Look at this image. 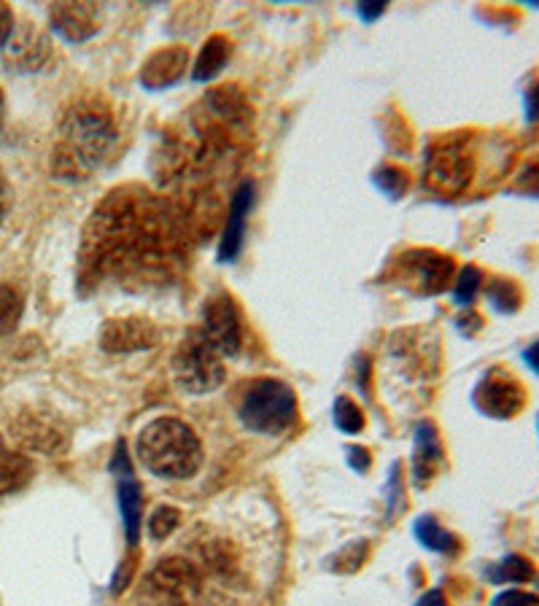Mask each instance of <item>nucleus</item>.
<instances>
[{
    "label": "nucleus",
    "instance_id": "nucleus-22",
    "mask_svg": "<svg viewBox=\"0 0 539 606\" xmlns=\"http://www.w3.org/2000/svg\"><path fill=\"white\" fill-rule=\"evenodd\" d=\"M22 310H25V299L19 289H14L11 283H3L0 286V334H11L17 329Z\"/></svg>",
    "mask_w": 539,
    "mask_h": 606
},
{
    "label": "nucleus",
    "instance_id": "nucleus-18",
    "mask_svg": "<svg viewBox=\"0 0 539 606\" xmlns=\"http://www.w3.org/2000/svg\"><path fill=\"white\" fill-rule=\"evenodd\" d=\"M119 510H122L124 531L127 542L135 545L141 536V515H143V493L138 480L130 472V466H124V475H119Z\"/></svg>",
    "mask_w": 539,
    "mask_h": 606
},
{
    "label": "nucleus",
    "instance_id": "nucleus-26",
    "mask_svg": "<svg viewBox=\"0 0 539 606\" xmlns=\"http://www.w3.org/2000/svg\"><path fill=\"white\" fill-rule=\"evenodd\" d=\"M534 577V569H531L529 561H523L518 555L507 558V561L499 563V569L494 571L496 582H526Z\"/></svg>",
    "mask_w": 539,
    "mask_h": 606
},
{
    "label": "nucleus",
    "instance_id": "nucleus-9",
    "mask_svg": "<svg viewBox=\"0 0 539 606\" xmlns=\"http://www.w3.org/2000/svg\"><path fill=\"white\" fill-rule=\"evenodd\" d=\"M203 334L208 343L221 353V356H235L243 343V332H240L238 310L232 305L230 297H213L205 302L203 310Z\"/></svg>",
    "mask_w": 539,
    "mask_h": 606
},
{
    "label": "nucleus",
    "instance_id": "nucleus-30",
    "mask_svg": "<svg viewBox=\"0 0 539 606\" xmlns=\"http://www.w3.org/2000/svg\"><path fill=\"white\" fill-rule=\"evenodd\" d=\"M11 205H14V192H11L9 178L3 176V170H0V227H3V221L9 219Z\"/></svg>",
    "mask_w": 539,
    "mask_h": 606
},
{
    "label": "nucleus",
    "instance_id": "nucleus-4",
    "mask_svg": "<svg viewBox=\"0 0 539 606\" xmlns=\"http://www.w3.org/2000/svg\"><path fill=\"white\" fill-rule=\"evenodd\" d=\"M238 415L248 431L281 434L297 418V396L281 380L259 378L240 396Z\"/></svg>",
    "mask_w": 539,
    "mask_h": 606
},
{
    "label": "nucleus",
    "instance_id": "nucleus-35",
    "mask_svg": "<svg viewBox=\"0 0 539 606\" xmlns=\"http://www.w3.org/2000/svg\"><path fill=\"white\" fill-rule=\"evenodd\" d=\"M418 606H448V604H445V598H442L440 590H429V593L418 601Z\"/></svg>",
    "mask_w": 539,
    "mask_h": 606
},
{
    "label": "nucleus",
    "instance_id": "nucleus-38",
    "mask_svg": "<svg viewBox=\"0 0 539 606\" xmlns=\"http://www.w3.org/2000/svg\"><path fill=\"white\" fill-rule=\"evenodd\" d=\"M0 450H3V437H0Z\"/></svg>",
    "mask_w": 539,
    "mask_h": 606
},
{
    "label": "nucleus",
    "instance_id": "nucleus-6",
    "mask_svg": "<svg viewBox=\"0 0 539 606\" xmlns=\"http://www.w3.org/2000/svg\"><path fill=\"white\" fill-rule=\"evenodd\" d=\"M173 378L186 394H211L224 383L221 353L208 343L203 332L189 334L173 353Z\"/></svg>",
    "mask_w": 539,
    "mask_h": 606
},
{
    "label": "nucleus",
    "instance_id": "nucleus-12",
    "mask_svg": "<svg viewBox=\"0 0 539 606\" xmlns=\"http://www.w3.org/2000/svg\"><path fill=\"white\" fill-rule=\"evenodd\" d=\"M52 27L68 44H84L100 30V9L95 3H54L49 9Z\"/></svg>",
    "mask_w": 539,
    "mask_h": 606
},
{
    "label": "nucleus",
    "instance_id": "nucleus-36",
    "mask_svg": "<svg viewBox=\"0 0 539 606\" xmlns=\"http://www.w3.org/2000/svg\"><path fill=\"white\" fill-rule=\"evenodd\" d=\"M523 359L529 361L531 369H534V372H539V343H537V345H531L529 351L523 353Z\"/></svg>",
    "mask_w": 539,
    "mask_h": 606
},
{
    "label": "nucleus",
    "instance_id": "nucleus-34",
    "mask_svg": "<svg viewBox=\"0 0 539 606\" xmlns=\"http://www.w3.org/2000/svg\"><path fill=\"white\" fill-rule=\"evenodd\" d=\"M526 111H529V119H539V84H534L526 95Z\"/></svg>",
    "mask_w": 539,
    "mask_h": 606
},
{
    "label": "nucleus",
    "instance_id": "nucleus-31",
    "mask_svg": "<svg viewBox=\"0 0 539 606\" xmlns=\"http://www.w3.org/2000/svg\"><path fill=\"white\" fill-rule=\"evenodd\" d=\"M11 33H14V11L0 3V49H6Z\"/></svg>",
    "mask_w": 539,
    "mask_h": 606
},
{
    "label": "nucleus",
    "instance_id": "nucleus-28",
    "mask_svg": "<svg viewBox=\"0 0 539 606\" xmlns=\"http://www.w3.org/2000/svg\"><path fill=\"white\" fill-rule=\"evenodd\" d=\"M488 299L494 302V308L510 313V310L518 308V291H515L513 283L507 281H494L491 289H488Z\"/></svg>",
    "mask_w": 539,
    "mask_h": 606
},
{
    "label": "nucleus",
    "instance_id": "nucleus-20",
    "mask_svg": "<svg viewBox=\"0 0 539 606\" xmlns=\"http://www.w3.org/2000/svg\"><path fill=\"white\" fill-rule=\"evenodd\" d=\"M230 57V41L224 36H211L200 49V57L195 62L192 79L195 81H211L213 76H219L221 68L227 65Z\"/></svg>",
    "mask_w": 539,
    "mask_h": 606
},
{
    "label": "nucleus",
    "instance_id": "nucleus-13",
    "mask_svg": "<svg viewBox=\"0 0 539 606\" xmlns=\"http://www.w3.org/2000/svg\"><path fill=\"white\" fill-rule=\"evenodd\" d=\"M189 68V49L181 44H170L149 54L141 68V84L146 89L173 87Z\"/></svg>",
    "mask_w": 539,
    "mask_h": 606
},
{
    "label": "nucleus",
    "instance_id": "nucleus-21",
    "mask_svg": "<svg viewBox=\"0 0 539 606\" xmlns=\"http://www.w3.org/2000/svg\"><path fill=\"white\" fill-rule=\"evenodd\" d=\"M416 536L421 545L429 547V550H437V553H456V550H459V539H456L451 531H445V528L434 518H429V515L416 520Z\"/></svg>",
    "mask_w": 539,
    "mask_h": 606
},
{
    "label": "nucleus",
    "instance_id": "nucleus-27",
    "mask_svg": "<svg viewBox=\"0 0 539 606\" xmlns=\"http://www.w3.org/2000/svg\"><path fill=\"white\" fill-rule=\"evenodd\" d=\"M480 270L478 267H464L459 273V278H456V289H453V294H456V299H459L461 305H469L472 299H475V294H478L480 289Z\"/></svg>",
    "mask_w": 539,
    "mask_h": 606
},
{
    "label": "nucleus",
    "instance_id": "nucleus-16",
    "mask_svg": "<svg viewBox=\"0 0 539 606\" xmlns=\"http://www.w3.org/2000/svg\"><path fill=\"white\" fill-rule=\"evenodd\" d=\"M475 399H478V404L483 407V410H486L488 415L507 418V415H515L518 410H521L523 391L515 380L488 378L486 383L478 388Z\"/></svg>",
    "mask_w": 539,
    "mask_h": 606
},
{
    "label": "nucleus",
    "instance_id": "nucleus-32",
    "mask_svg": "<svg viewBox=\"0 0 539 606\" xmlns=\"http://www.w3.org/2000/svg\"><path fill=\"white\" fill-rule=\"evenodd\" d=\"M348 461H351V466H354L356 472H367L372 464V458H370V453H367V448H359V445L348 448Z\"/></svg>",
    "mask_w": 539,
    "mask_h": 606
},
{
    "label": "nucleus",
    "instance_id": "nucleus-25",
    "mask_svg": "<svg viewBox=\"0 0 539 606\" xmlns=\"http://www.w3.org/2000/svg\"><path fill=\"white\" fill-rule=\"evenodd\" d=\"M181 523V512L176 507H157L149 518V534L151 539H168Z\"/></svg>",
    "mask_w": 539,
    "mask_h": 606
},
{
    "label": "nucleus",
    "instance_id": "nucleus-3",
    "mask_svg": "<svg viewBox=\"0 0 539 606\" xmlns=\"http://www.w3.org/2000/svg\"><path fill=\"white\" fill-rule=\"evenodd\" d=\"M138 458L151 475L186 480L203 464V445L192 426L178 418H154L138 434Z\"/></svg>",
    "mask_w": 539,
    "mask_h": 606
},
{
    "label": "nucleus",
    "instance_id": "nucleus-19",
    "mask_svg": "<svg viewBox=\"0 0 539 606\" xmlns=\"http://www.w3.org/2000/svg\"><path fill=\"white\" fill-rule=\"evenodd\" d=\"M33 458L25 453H14V450H0V499L9 493L22 491L30 480H33Z\"/></svg>",
    "mask_w": 539,
    "mask_h": 606
},
{
    "label": "nucleus",
    "instance_id": "nucleus-17",
    "mask_svg": "<svg viewBox=\"0 0 539 606\" xmlns=\"http://www.w3.org/2000/svg\"><path fill=\"white\" fill-rule=\"evenodd\" d=\"M442 464V448L432 423H421L416 429V450H413V477L416 485H426L437 475Z\"/></svg>",
    "mask_w": 539,
    "mask_h": 606
},
{
    "label": "nucleus",
    "instance_id": "nucleus-2",
    "mask_svg": "<svg viewBox=\"0 0 539 606\" xmlns=\"http://www.w3.org/2000/svg\"><path fill=\"white\" fill-rule=\"evenodd\" d=\"M116 143V124L108 106L98 97H81L65 108L54 146V176L57 178H87Z\"/></svg>",
    "mask_w": 539,
    "mask_h": 606
},
{
    "label": "nucleus",
    "instance_id": "nucleus-7",
    "mask_svg": "<svg viewBox=\"0 0 539 606\" xmlns=\"http://www.w3.org/2000/svg\"><path fill=\"white\" fill-rule=\"evenodd\" d=\"M11 437L30 453H62L68 448V426L57 415L41 413V410H25L11 421Z\"/></svg>",
    "mask_w": 539,
    "mask_h": 606
},
{
    "label": "nucleus",
    "instance_id": "nucleus-39",
    "mask_svg": "<svg viewBox=\"0 0 539 606\" xmlns=\"http://www.w3.org/2000/svg\"><path fill=\"white\" fill-rule=\"evenodd\" d=\"M200 606H203V604H200Z\"/></svg>",
    "mask_w": 539,
    "mask_h": 606
},
{
    "label": "nucleus",
    "instance_id": "nucleus-5",
    "mask_svg": "<svg viewBox=\"0 0 539 606\" xmlns=\"http://www.w3.org/2000/svg\"><path fill=\"white\" fill-rule=\"evenodd\" d=\"M203 577L195 563L165 558L146 574L138 593V606H200Z\"/></svg>",
    "mask_w": 539,
    "mask_h": 606
},
{
    "label": "nucleus",
    "instance_id": "nucleus-10",
    "mask_svg": "<svg viewBox=\"0 0 539 606\" xmlns=\"http://www.w3.org/2000/svg\"><path fill=\"white\" fill-rule=\"evenodd\" d=\"M157 345V326L146 318H111L100 329V348L106 353L149 351Z\"/></svg>",
    "mask_w": 539,
    "mask_h": 606
},
{
    "label": "nucleus",
    "instance_id": "nucleus-8",
    "mask_svg": "<svg viewBox=\"0 0 539 606\" xmlns=\"http://www.w3.org/2000/svg\"><path fill=\"white\" fill-rule=\"evenodd\" d=\"M472 176V159L461 143H440L426 157V181L442 194H456L469 184Z\"/></svg>",
    "mask_w": 539,
    "mask_h": 606
},
{
    "label": "nucleus",
    "instance_id": "nucleus-1",
    "mask_svg": "<svg viewBox=\"0 0 539 606\" xmlns=\"http://www.w3.org/2000/svg\"><path fill=\"white\" fill-rule=\"evenodd\" d=\"M186 229L173 205L138 186L116 189L89 216L81 243L84 275L162 264Z\"/></svg>",
    "mask_w": 539,
    "mask_h": 606
},
{
    "label": "nucleus",
    "instance_id": "nucleus-15",
    "mask_svg": "<svg viewBox=\"0 0 539 606\" xmlns=\"http://www.w3.org/2000/svg\"><path fill=\"white\" fill-rule=\"evenodd\" d=\"M405 267L418 283V289L424 294H437L448 286L453 275V262L448 256L434 254V251H410L405 254Z\"/></svg>",
    "mask_w": 539,
    "mask_h": 606
},
{
    "label": "nucleus",
    "instance_id": "nucleus-37",
    "mask_svg": "<svg viewBox=\"0 0 539 606\" xmlns=\"http://www.w3.org/2000/svg\"><path fill=\"white\" fill-rule=\"evenodd\" d=\"M3 122H6V97H3V89H0V130H3Z\"/></svg>",
    "mask_w": 539,
    "mask_h": 606
},
{
    "label": "nucleus",
    "instance_id": "nucleus-29",
    "mask_svg": "<svg viewBox=\"0 0 539 606\" xmlns=\"http://www.w3.org/2000/svg\"><path fill=\"white\" fill-rule=\"evenodd\" d=\"M534 604H537V598L529 596V593H523V590H507V593L494 598V606H534Z\"/></svg>",
    "mask_w": 539,
    "mask_h": 606
},
{
    "label": "nucleus",
    "instance_id": "nucleus-11",
    "mask_svg": "<svg viewBox=\"0 0 539 606\" xmlns=\"http://www.w3.org/2000/svg\"><path fill=\"white\" fill-rule=\"evenodd\" d=\"M52 60V44L49 38L33 25L14 27L9 44H6V65L11 71L36 73L44 71L46 62Z\"/></svg>",
    "mask_w": 539,
    "mask_h": 606
},
{
    "label": "nucleus",
    "instance_id": "nucleus-14",
    "mask_svg": "<svg viewBox=\"0 0 539 606\" xmlns=\"http://www.w3.org/2000/svg\"><path fill=\"white\" fill-rule=\"evenodd\" d=\"M251 202H254V184L243 181L235 189L230 200V213H227V224H224V235L219 243V259L221 262H232L240 254L243 246V235H246V216L251 211Z\"/></svg>",
    "mask_w": 539,
    "mask_h": 606
},
{
    "label": "nucleus",
    "instance_id": "nucleus-24",
    "mask_svg": "<svg viewBox=\"0 0 539 606\" xmlns=\"http://www.w3.org/2000/svg\"><path fill=\"white\" fill-rule=\"evenodd\" d=\"M375 186L383 194H389L391 200H397V197H402L407 192V173L394 165H383L375 173Z\"/></svg>",
    "mask_w": 539,
    "mask_h": 606
},
{
    "label": "nucleus",
    "instance_id": "nucleus-23",
    "mask_svg": "<svg viewBox=\"0 0 539 606\" xmlns=\"http://www.w3.org/2000/svg\"><path fill=\"white\" fill-rule=\"evenodd\" d=\"M335 423L343 434H356L364 429V415L359 410V404L348 396H340L335 402Z\"/></svg>",
    "mask_w": 539,
    "mask_h": 606
},
{
    "label": "nucleus",
    "instance_id": "nucleus-33",
    "mask_svg": "<svg viewBox=\"0 0 539 606\" xmlns=\"http://www.w3.org/2000/svg\"><path fill=\"white\" fill-rule=\"evenodd\" d=\"M386 11V3H378V0H372V3H359V17L364 22H372L375 17H380Z\"/></svg>",
    "mask_w": 539,
    "mask_h": 606
}]
</instances>
